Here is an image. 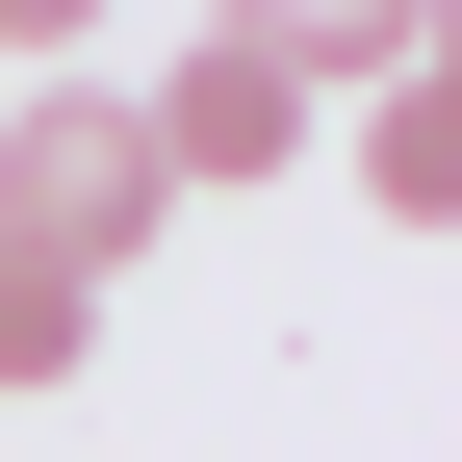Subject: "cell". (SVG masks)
I'll return each mask as SVG.
<instances>
[{
	"instance_id": "obj_1",
	"label": "cell",
	"mask_w": 462,
	"mask_h": 462,
	"mask_svg": "<svg viewBox=\"0 0 462 462\" xmlns=\"http://www.w3.org/2000/svg\"><path fill=\"white\" fill-rule=\"evenodd\" d=\"M154 231H180V180H154V129L103 78H26L0 103V257H51V282H129Z\"/></svg>"
},
{
	"instance_id": "obj_6",
	"label": "cell",
	"mask_w": 462,
	"mask_h": 462,
	"mask_svg": "<svg viewBox=\"0 0 462 462\" xmlns=\"http://www.w3.org/2000/svg\"><path fill=\"white\" fill-rule=\"evenodd\" d=\"M78 26H103V0H0V51H26V78H78Z\"/></svg>"
},
{
	"instance_id": "obj_5",
	"label": "cell",
	"mask_w": 462,
	"mask_h": 462,
	"mask_svg": "<svg viewBox=\"0 0 462 462\" xmlns=\"http://www.w3.org/2000/svg\"><path fill=\"white\" fill-rule=\"evenodd\" d=\"M103 360V282H51V257H0V385H78Z\"/></svg>"
},
{
	"instance_id": "obj_2",
	"label": "cell",
	"mask_w": 462,
	"mask_h": 462,
	"mask_svg": "<svg viewBox=\"0 0 462 462\" xmlns=\"http://www.w3.org/2000/svg\"><path fill=\"white\" fill-rule=\"evenodd\" d=\"M129 129H154V180H180V206H231V180H309V129H334V103H309V78H257V51L206 26L180 78L129 103Z\"/></svg>"
},
{
	"instance_id": "obj_4",
	"label": "cell",
	"mask_w": 462,
	"mask_h": 462,
	"mask_svg": "<svg viewBox=\"0 0 462 462\" xmlns=\"http://www.w3.org/2000/svg\"><path fill=\"white\" fill-rule=\"evenodd\" d=\"M360 206H385V231H462V78H437V51L360 78Z\"/></svg>"
},
{
	"instance_id": "obj_3",
	"label": "cell",
	"mask_w": 462,
	"mask_h": 462,
	"mask_svg": "<svg viewBox=\"0 0 462 462\" xmlns=\"http://www.w3.org/2000/svg\"><path fill=\"white\" fill-rule=\"evenodd\" d=\"M231 51H257V78H309V103H360V78H411L437 51V0H206Z\"/></svg>"
}]
</instances>
